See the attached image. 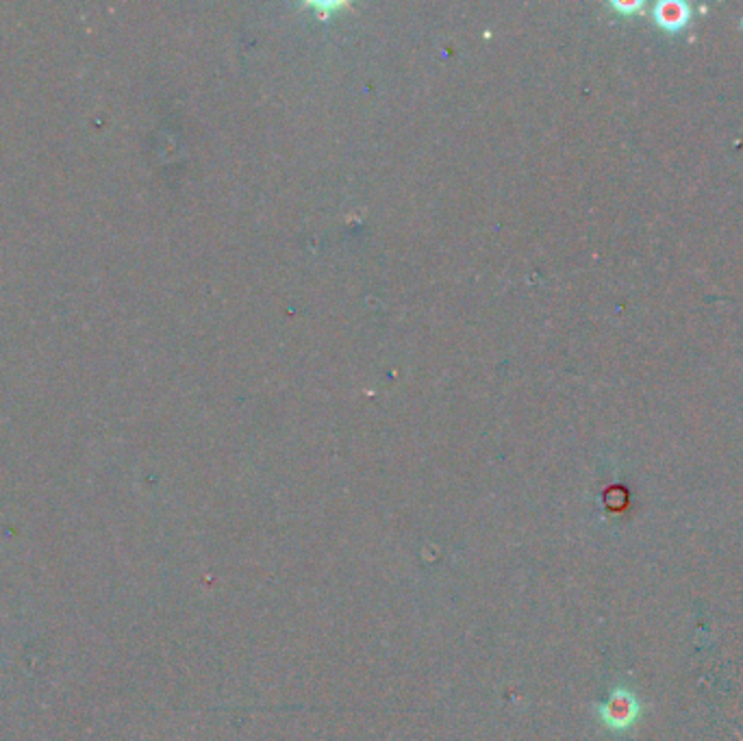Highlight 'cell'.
<instances>
[{
  "label": "cell",
  "instance_id": "cell-1",
  "mask_svg": "<svg viewBox=\"0 0 743 741\" xmlns=\"http://www.w3.org/2000/svg\"><path fill=\"white\" fill-rule=\"evenodd\" d=\"M600 715L607 727L611 728H626L637 715V702L633 701L631 693L616 692L608 701L600 707Z\"/></svg>",
  "mask_w": 743,
  "mask_h": 741
},
{
  "label": "cell",
  "instance_id": "cell-2",
  "mask_svg": "<svg viewBox=\"0 0 743 741\" xmlns=\"http://www.w3.org/2000/svg\"><path fill=\"white\" fill-rule=\"evenodd\" d=\"M657 22L663 29L668 31H678L687 24L689 20V9L685 3H674V0H668V3H660L657 7Z\"/></svg>",
  "mask_w": 743,
  "mask_h": 741
},
{
  "label": "cell",
  "instance_id": "cell-3",
  "mask_svg": "<svg viewBox=\"0 0 743 741\" xmlns=\"http://www.w3.org/2000/svg\"><path fill=\"white\" fill-rule=\"evenodd\" d=\"M617 7L622 9V12H633V9H639V7H642V3H626V4L617 3Z\"/></svg>",
  "mask_w": 743,
  "mask_h": 741
}]
</instances>
